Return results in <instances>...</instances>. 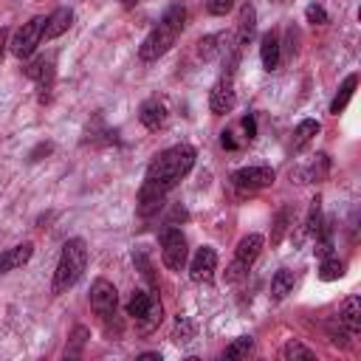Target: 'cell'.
I'll return each instance as SVG.
<instances>
[{"label": "cell", "mask_w": 361, "mask_h": 361, "mask_svg": "<svg viewBox=\"0 0 361 361\" xmlns=\"http://www.w3.org/2000/svg\"><path fill=\"white\" fill-rule=\"evenodd\" d=\"M344 276V262L338 257H322V265H319V279L322 282H333V279H341Z\"/></svg>", "instance_id": "obj_23"}, {"label": "cell", "mask_w": 361, "mask_h": 361, "mask_svg": "<svg viewBox=\"0 0 361 361\" xmlns=\"http://www.w3.org/2000/svg\"><path fill=\"white\" fill-rule=\"evenodd\" d=\"M85 268H87V245H85V240L73 237V240H68V243L62 245V251H59V259H56V268H54L51 290H54L56 296L65 293L68 288H73V285L82 279Z\"/></svg>", "instance_id": "obj_3"}, {"label": "cell", "mask_w": 361, "mask_h": 361, "mask_svg": "<svg viewBox=\"0 0 361 361\" xmlns=\"http://www.w3.org/2000/svg\"><path fill=\"white\" fill-rule=\"evenodd\" d=\"M192 336H195L192 322H189L186 316H178V319H175V333H172V338H175L178 344H189V341H192Z\"/></svg>", "instance_id": "obj_30"}, {"label": "cell", "mask_w": 361, "mask_h": 361, "mask_svg": "<svg viewBox=\"0 0 361 361\" xmlns=\"http://www.w3.org/2000/svg\"><path fill=\"white\" fill-rule=\"evenodd\" d=\"M282 358H285V361H313L316 353H313L310 347H305L302 341H293V338H290V341L282 347Z\"/></svg>", "instance_id": "obj_25"}, {"label": "cell", "mask_w": 361, "mask_h": 361, "mask_svg": "<svg viewBox=\"0 0 361 361\" xmlns=\"http://www.w3.org/2000/svg\"><path fill=\"white\" fill-rule=\"evenodd\" d=\"M279 56H282V42L276 31H265L259 39V59L265 71H276L279 68Z\"/></svg>", "instance_id": "obj_11"}, {"label": "cell", "mask_w": 361, "mask_h": 361, "mask_svg": "<svg viewBox=\"0 0 361 361\" xmlns=\"http://www.w3.org/2000/svg\"><path fill=\"white\" fill-rule=\"evenodd\" d=\"M31 254H34V245H31V243H20V245H14V248H6V251L0 254V274H8V271H14V268L25 265V262L31 259Z\"/></svg>", "instance_id": "obj_16"}, {"label": "cell", "mask_w": 361, "mask_h": 361, "mask_svg": "<svg viewBox=\"0 0 361 361\" xmlns=\"http://www.w3.org/2000/svg\"><path fill=\"white\" fill-rule=\"evenodd\" d=\"M338 324L347 330V333H358L361 330V299L358 296H350L341 310H338Z\"/></svg>", "instance_id": "obj_17"}, {"label": "cell", "mask_w": 361, "mask_h": 361, "mask_svg": "<svg viewBox=\"0 0 361 361\" xmlns=\"http://www.w3.org/2000/svg\"><path fill=\"white\" fill-rule=\"evenodd\" d=\"M161 316H164V307H161V299H155V305L149 307V313L144 316V319H138V330L147 336V333H152L158 324H161Z\"/></svg>", "instance_id": "obj_27"}, {"label": "cell", "mask_w": 361, "mask_h": 361, "mask_svg": "<svg viewBox=\"0 0 361 361\" xmlns=\"http://www.w3.org/2000/svg\"><path fill=\"white\" fill-rule=\"evenodd\" d=\"M220 144H223L226 149H237V141L231 138V133H223V135H220Z\"/></svg>", "instance_id": "obj_35"}, {"label": "cell", "mask_w": 361, "mask_h": 361, "mask_svg": "<svg viewBox=\"0 0 361 361\" xmlns=\"http://www.w3.org/2000/svg\"><path fill=\"white\" fill-rule=\"evenodd\" d=\"M288 223H290V206H282L276 212V220H274V234H271V245H279V240L285 237L288 231Z\"/></svg>", "instance_id": "obj_28"}, {"label": "cell", "mask_w": 361, "mask_h": 361, "mask_svg": "<svg viewBox=\"0 0 361 361\" xmlns=\"http://www.w3.org/2000/svg\"><path fill=\"white\" fill-rule=\"evenodd\" d=\"M355 85H358V76L355 73H350L344 82H341V87H338V93L333 96V102H330V113L333 116H338L347 104H350V99H353V90H355Z\"/></svg>", "instance_id": "obj_20"}, {"label": "cell", "mask_w": 361, "mask_h": 361, "mask_svg": "<svg viewBox=\"0 0 361 361\" xmlns=\"http://www.w3.org/2000/svg\"><path fill=\"white\" fill-rule=\"evenodd\" d=\"M234 104H237L234 82H231V76H223V79L212 87V93H209V107H212L214 116H223V113H228Z\"/></svg>", "instance_id": "obj_10"}, {"label": "cell", "mask_w": 361, "mask_h": 361, "mask_svg": "<svg viewBox=\"0 0 361 361\" xmlns=\"http://www.w3.org/2000/svg\"><path fill=\"white\" fill-rule=\"evenodd\" d=\"M155 299H158V296H152V293H147V290H133V296H130V302H127V316H133L135 322L144 319V316L149 313V307L155 305Z\"/></svg>", "instance_id": "obj_19"}, {"label": "cell", "mask_w": 361, "mask_h": 361, "mask_svg": "<svg viewBox=\"0 0 361 361\" xmlns=\"http://www.w3.org/2000/svg\"><path fill=\"white\" fill-rule=\"evenodd\" d=\"M186 257H189V248H186V237L180 234V228L175 226H166L161 231V259L169 271H180L186 265Z\"/></svg>", "instance_id": "obj_5"}, {"label": "cell", "mask_w": 361, "mask_h": 361, "mask_svg": "<svg viewBox=\"0 0 361 361\" xmlns=\"http://www.w3.org/2000/svg\"><path fill=\"white\" fill-rule=\"evenodd\" d=\"M42 28H45V17H31L28 23H23V25L14 31V37H11V42H8V51H11L17 59H28V56L37 51V45L42 42Z\"/></svg>", "instance_id": "obj_4"}, {"label": "cell", "mask_w": 361, "mask_h": 361, "mask_svg": "<svg viewBox=\"0 0 361 361\" xmlns=\"http://www.w3.org/2000/svg\"><path fill=\"white\" fill-rule=\"evenodd\" d=\"M251 350H254V338H251V336H240V338H234V341L223 350V358H245Z\"/></svg>", "instance_id": "obj_26"}, {"label": "cell", "mask_w": 361, "mask_h": 361, "mask_svg": "<svg viewBox=\"0 0 361 361\" xmlns=\"http://www.w3.org/2000/svg\"><path fill=\"white\" fill-rule=\"evenodd\" d=\"M254 31H257V8L251 3H243L240 6V17H237V48L248 45Z\"/></svg>", "instance_id": "obj_15"}, {"label": "cell", "mask_w": 361, "mask_h": 361, "mask_svg": "<svg viewBox=\"0 0 361 361\" xmlns=\"http://www.w3.org/2000/svg\"><path fill=\"white\" fill-rule=\"evenodd\" d=\"M327 172H330V158L322 152V155H316V161L307 166V180H324L327 178Z\"/></svg>", "instance_id": "obj_29"}, {"label": "cell", "mask_w": 361, "mask_h": 361, "mask_svg": "<svg viewBox=\"0 0 361 361\" xmlns=\"http://www.w3.org/2000/svg\"><path fill=\"white\" fill-rule=\"evenodd\" d=\"M90 307H93V313H96L102 322H110V319L116 316V307H118L116 285L99 276V279L90 285Z\"/></svg>", "instance_id": "obj_6"}, {"label": "cell", "mask_w": 361, "mask_h": 361, "mask_svg": "<svg viewBox=\"0 0 361 361\" xmlns=\"http://www.w3.org/2000/svg\"><path fill=\"white\" fill-rule=\"evenodd\" d=\"M166 104H164V99H147L144 104H141V110H138V118H141V124L147 127V130H161L164 124H166Z\"/></svg>", "instance_id": "obj_12"}, {"label": "cell", "mask_w": 361, "mask_h": 361, "mask_svg": "<svg viewBox=\"0 0 361 361\" xmlns=\"http://www.w3.org/2000/svg\"><path fill=\"white\" fill-rule=\"evenodd\" d=\"M316 133H319V121H313V118L299 121L296 130H293V149H305V147L313 141Z\"/></svg>", "instance_id": "obj_22"}, {"label": "cell", "mask_w": 361, "mask_h": 361, "mask_svg": "<svg viewBox=\"0 0 361 361\" xmlns=\"http://www.w3.org/2000/svg\"><path fill=\"white\" fill-rule=\"evenodd\" d=\"M138 361H161V353H141Z\"/></svg>", "instance_id": "obj_38"}, {"label": "cell", "mask_w": 361, "mask_h": 361, "mask_svg": "<svg viewBox=\"0 0 361 361\" xmlns=\"http://www.w3.org/2000/svg\"><path fill=\"white\" fill-rule=\"evenodd\" d=\"M121 3H124V6H127V8H133V6H135V3H138V0H121Z\"/></svg>", "instance_id": "obj_39"}, {"label": "cell", "mask_w": 361, "mask_h": 361, "mask_svg": "<svg viewBox=\"0 0 361 361\" xmlns=\"http://www.w3.org/2000/svg\"><path fill=\"white\" fill-rule=\"evenodd\" d=\"M226 37L223 34H209V37H203L200 42H197V54L203 56V59H214V56H220L223 51H226V45H220Z\"/></svg>", "instance_id": "obj_24"}, {"label": "cell", "mask_w": 361, "mask_h": 361, "mask_svg": "<svg viewBox=\"0 0 361 361\" xmlns=\"http://www.w3.org/2000/svg\"><path fill=\"white\" fill-rule=\"evenodd\" d=\"M243 130H245L248 138H257V121H254V116H245L243 118Z\"/></svg>", "instance_id": "obj_34"}, {"label": "cell", "mask_w": 361, "mask_h": 361, "mask_svg": "<svg viewBox=\"0 0 361 361\" xmlns=\"http://www.w3.org/2000/svg\"><path fill=\"white\" fill-rule=\"evenodd\" d=\"M319 226H322V200L313 197V200H310V209H307V217H305V223H302V231L296 234V243H302L305 237H313Z\"/></svg>", "instance_id": "obj_21"}, {"label": "cell", "mask_w": 361, "mask_h": 361, "mask_svg": "<svg viewBox=\"0 0 361 361\" xmlns=\"http://www.w3.org/2000/svg\"><path fill=\"white\" fill-rule=\"evenodd\" d=\"M305 17H307V23H313V25H324V23H327V11H324L322 6H316V3H310V6L305 8Z\"/></svg>", "instance_id": "obj_32"}, {"label": "cell", "mask_w": 361, "mask_h": 361, "mask_svg": "<svg viewBox=\"0 0 361 361\" xmlns=\"http://www.w3.org/2000/svg\"><path fill=\"white\" fill-rule=\"evenodd\" d=\"M192 166H195V149L189 144H175L152 158V164L147 166V175H144V186H149L161 195H169V189H175L178 180L192 172Z\"/></svg>", "instance_id": "obj_1"}, {"label": "cell", "mask_w": 361, "mask_h": 361, "mask_svg": "<svg viewBox=\"0 0 361 361\" xmlns=\"http://www.w3.org/2000/svg\"><path fill=\"white\" fill-rule=\"evenodd\" d=\"M231 183H234V189L240 195L257 192V189H265V186L274 183V169L271 166H259V164L257 166H243V169H237L231 175Z\"/></svg>", "instance_id": "obj_7"}, {"label": "cell", "mask_w": 361, "mask_h": 361, "mask_svg": "<svg viewBox=\"0 0 361 361\" xmlns=\"http://www.w3.org/2000/svg\"><path fill=\"white\" fill-rule=\"evenodd\" d=\"M25 76L37 82L39 87V102L51 99V87H54V59L51 56H39L25 68Z\"/></svg>", "instance_id": "obj_8"}, {"label": "cell", "mask_w": 361, "mask_h": 361, "mask_svg": "<svg viewBox=\"0 0 361 361\" xmlns=\"http://www.w3.org/2000/svg\"><path fill=\"white\" fill-rule=\"evenodd\" d=\"M293 285H296V274H293V271H288V268L276 271L274 279H271V299H274V302L285 299V296L293 290Z\"/></svg>", "instance_id": "obj_18"}, {"label": "cell", "mask_w": 361, "mask_h": 361, "mask_svg": "<svg viewBox=\"0 0 361 361\" xmlns=\"http://www.w3.org/2000/svg\"><path fill=\"white\" fill-rule=\"evenodd\" d=\"M214 268H217V254H214V248L203 245L195 251V257L189 262V276H192V282H212Z\"/></svg>", "instance_id": "obj_9"}, {"label": "cell", "mask_w": 361, "mask_h": 361, "mask_svg": "<svg viewBox=\"0 0 361 361\" xmlns=\"http://www.w3.org/2000/svg\"><path fill=\"white\" fill-rule=\"evenodd\" d=\"M6 48H8V31H6V28H0V62H3Z\"/></svg>", "instance_id": "obj_36"}, {"label": "cell", "mask_w": 361, "mask_h": 361, "mask_svg": "<svg viewBox=\"0 0 361 361\" xmlns=\"http://www.w3.org/2000/svg\"><path fill=\"white\" fill-rule=\"evenodd\" d=\"M71 23H73V11L71 8H56V11H51L48 17H45V28H42V39H56V37H62L68 28H71Z\"/></svg>", "instance_id": "obj_14"}, {"label": "cell", "mask_w": 361, "mask_h": 361, "mask_svg": "<svg viewBox=\"0 0 361 361\" xmlns=\"http://www.w3.org/2000/svg\"><path fill=\"white\" fill-rule=\"evenodd\" d=\"M42 152L48 155V152H51V144H39V147L31 152V161H39V155H42Z\"/></svg>", "instance_id": "obj_37"}, {"label": "cell", "mask_w": 361, "mask_h": 361, "mask_svg": "<svg viewBox=\"0 0 361 361\" xmlns=\"http://www.w3.org/2000/svg\"><path fill=\"white\" fill-rule=\"evenodd\" d=\"M85 338H87V330L85 327H73V333H71V344L73 347H65V355L68 358H76L79 350H82V344H85Z\"/></svg>", "instance_id": "obj_31"}, {"label": "cell", "mask_w": 361, "mask_h": 361, "mask_svg": "<svg viewBox=\"0 0 361 361\" xmlns=\"http://www.w3.org/2000/svg\"><path fill=\"white\" fill-rule=\"evenodd\" d=\"M231 6H234V0H206V11H209V14H214V17L228 14V11H231Z\"/></svg>", "instance_id": "obj_33"}, {"label": "cell", "mask_w": 361, "mask_h": 361, "mask_svg": "<svg viewBox=\"0 0 361 361\" xmlns=\"http://www.w3.org/2000/svg\"><path fill=\"white\" fill-rule=\"evenodd\" d=\"M262 245H265L262 234H245V237L237 243V251H234V262H237V265H243V268H251V262L259 257Z\"/></svg>", "instance_id": "obj_13"}, {"label": "cell", "mask_w": 361, "mask_h": 361, "mask_svg": "<svg viewBox=\"0 0 361 361\" xmlns=\"http://www.w3.org/2000/svg\"><path fill=\"white\" fill-rule=\"evenodd\" d=\"M183 25H186V8H183L180 3L169 6L166 14L161 17V23H158V25L144 37V42L138 45V56H141L144 62H155L158 56H164V54L178 42Z\"/></svg>", "instance_id": "obj_2"}]
</instances>
